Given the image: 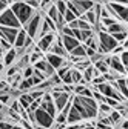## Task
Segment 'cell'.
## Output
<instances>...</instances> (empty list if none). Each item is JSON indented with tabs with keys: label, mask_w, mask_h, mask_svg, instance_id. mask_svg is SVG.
I'll return each mask as SVG.
<instances>
[{
	"label": "cell",
	"mask_w": 128,
	"mask_h": 129,
	"mask_svg": "<svg viewBox=\"0 0 128 129\" xmlns=\"http://www.w3.org/2000/svg\"><path fill=\"white\" fill-rule=\"evenodd\" d=\"M71 105H73V108L77 109V112L80 114L83 121H94L97 118V106H99V103L94 99L73 95L71 97Z\"/></svg>",
	"instance_id": "obj_1"
},
{
	"label": "cell",
	"mask_w": 128,
	"mask_h": 129,
	"mask_svg": "<svg viewBox=\"0 0 128 129\" xmlns=\"http://www.w3.org/2000/svg\"><path fill=\"white\" fill-rule=\"evenodd\" d=\"M9 9L15 15V19L19 20L20 26H23L34 14V9H31L25 2H9Z\"/></svg>",
	"instance_id": "obj_2"
},
{
	"label": "cell",
	"mask_w": 128,
	"mask_h": 129,
	"mask_svg": "<svg viewBox=\"0 0 128 129\" xmlns=\"http://www.w3.org/2000/svg\"><path fill=\"white\" fill-rule=\"evenodd\" d=\"M43 15L45 14H42L39 9L37 11H34V14L31 15V19L22 26V29L26 32V36L29 37V39H33L34 42H36V39H37V34H39V29H40V25H42V22H43Z\"/></svg>",
	"instance_id": "obj_3"
},
{
	"label": "cell",
	"mask_w": 128,
	"mask_h": 129,
	"mask_svg": "<svg viewBox=\"0 0 128 129\" xmlns=\"http://www.w3.org/2000/svg\"><path fill=\"white\" fill-rule=\"evenodd\" d=\"M105 8L108 9L111 19H114L116 22L119 23H125L126 25V20H128V6L126 3H119V2H108V3H103Z\"/></svg>",
	"instance_id": "obj_4"
},
{
	"label": "cell",
	"mask_w": 128,
	"mask_h": 129,
	"mask_svg": "<svg viewBox=\"0 0 128 129\" xmlns=\"http://www.w3.org/2000/svg\"><path fill=\"white\" fill-rule=\"evenodd\" d=\"M97 37V52L102 55H111L113 49L117 46V43L114 42V39L111 37L110 34H106L105 31H100L96 34Z\"/></svg>",
	"instance_id": "obj_5"
},
{
	"label": "cell",
	"mask_w": 128,
	"mask_h": 129,
	"mask_svg": "<svg viewBox=\"0 0 128 129\" xmlns=\"http://www.w3.org/2000/svg\"><path fill=\"white\" fill-rule=\"evenodd\" d=\"M0 26H6V28H14V29H20V23L15 19V15L12 14V11L9 9V6L0 14Z\"/></svg>",
	"instance_id": "obj_6"
},
{
	"label": "cell",
	"mask_w": 128,
	"mask_h": 129,
	"mask_svg": "<svg viewBox=\"0 0 128 129\" xmlns=\"http://www.w3.org/2000/svg\"><path fill=\"white\" fill-rule=\"evenodd\" d=\"M40 109H43L48 115H51L53 118L57 115V111H56V106H54V102H53V99H51V95H50V92H45L43 94V97H42V100H40V106H39Z\"/></svg>",
	"instance_id": "obj_7"
},
{
	"label": "cell",
	"mask_w": 128,
	"mask_h": 129,
	"mask_svg": "<svg viewBox=\"0 0 128 129\" xmlns=\"http://www.w3.org/2000/svg\"><path fill=\"white\" fill-rule=\"evenodd\" d=\"M43 58H45V61H46L48 64H50V66H51L54 71L60 69L62 66H65V64L68 63L65 58L57 57V55H54V54H43Z\"/></svg>",
	"instance_id": "obj_8"
},
{
	"label": "cell",
	"mask_w": 128,
	"mask_h": 129,
	"mask_svg": "<svg viewBox=\"0 0 128 129\" xmlns=\"http://www.w3.org/2000/svg\"><path fill=\"white\" fill-rule=\"evenodd\" d=\"M46 54H54V55H57V57H62V58H68V52L63 49V46H62V43H60V39H59V34H57V37H56V42L51 45V48L48 49V52Z\"/></svg>",
	"instance_id": "obj_9"
},
{
	"label": "cell",
	"mask_w": 128,
	"mask_h": 129,
	"mask_svg": "<svg viewBox=\"0 0 128 129\" xmlns=\"http://www.w3.org/2000/svg\"><path fill=\"white\" fill-rule=\"evenodd\" d=\"M19 29H14V28H6V26H0V39L6 40L11 46L14 45L15 36H17Z\"/></svg>",
	"instance_id": "obj_10"
},
{
	"label": "cell",
	"mask_w": 128,
	"mask_h": 129,
	"mask_svg": "<svg viewBox=\"0 0 128 129\" xmlns=\"http://www.w3.org/2000/svg\"><path fill=\"white\" fill-rule=\"evenodd\" d=\"M59 39H60V43L63 46V49H65L68 54L74 49V48H77L79 45H82V43H79L74 37H70V36H59Z\"/></svg>",
	"instance_id": "obj_11"
},
{
	"label": "cell",
	"mask_w": 128,
	"mask_h": 129,
	"mask_svg": "<svg viewBox=\"0 0 128 129\" xmlns=\"http://www.w3.org/2000/svg\"><path fill=\"white\" fill-rule=\"evenodd\" d=\"M33 68H34L36 71H39V72L45 74L48 78H50L51 75H54V74H56V71H54V69L50 66V64L45 61V58H42V60H39L37 63H34V64H33Z\"/></svg>",
	"instance_id": "obj_12"
},
{
	"label": "cell",
	"mask_w": 128,
	"mask_h": 129,
	"mask_svg": "<svg viewBox=\"0 0 128 129\" xmlns=\"http://www.w3.org/2000/svg\"><path fill=\"white\" fill-rule=\"evenodd\" d=\"M15 61H17V57H15V49H14V48H11V49H8L6 52H3V55H2V64L5 66V69L9 68V66H12Z\"/></svg>",
	"instance_id": "obj_13"
},
{
	"label": "cell",
	"mask_w": 128,
	"mask_h": 129,
	"mask_svg": "<svg viewBox=\"0 0 128 129\" xmlns=\"http://www.w3.org/2000/svg\"><path fill=\"white\" fill-rule=\"evenodd\" d=\"M73 95H79V97H87V99H93V91L90 86L85 85H76L73 86Z\"/></svg>",
	"instance_id": "obj_14"
},
{
	"label": "cell",
	"mask_w": 128,
	"mask_h": 129,
	"mask_svg": "<svg viewBox=\"0 0 128 129\" xmlns=\"http://www.w3.org/2000/svg\"><path fill=\"white\" fill-rule=\"evenodd\" d=\"M111 86H113L122 97H123V99H126V77H120V78H117L116 80V82H113V83H111Z\"/></svg>",
	"instance_id": "obj_15"
},
{
	"label": "cell",
	"mask_w": 128,
	"mask_h": 129,
	"mask_svg": "<svg viewBox=\"0 0 128 129\" xmlns=\"http://www.w3.org/2000/svg\"><path fill=\"white\" fill-rule=\"evenodd\" d=\"M19 102V105H20V108L23 109V111H26L28 108H29V105L33 103V102H36V100H33V97L29 95V92H22L17 99H15Z\"/></svg>",
	"instance_id": "obj_16"
},
{
	"label": "cell",
	"mask_w": 128,
	"mask_h": 129,
	"mask_svg": "<svg viewBox=\"0 0 128 129\" xmlns=\"http://www.w3.org/2000/svg\"><path fill=\"white\" fill-rule=\"evenodd\" d=\"M26 39H28V36H26V32L20 28L19 29V32H17V36H15V40H14V45H12V48H23L25 46V42H26Z\"/></svg>",
	"instance_id": "obj_17"
},
{
	"label": "cell",
	"mask_w": 128,
	"mask_h": 129,
	"mask_svg": "<svg viewBox=\"0 0 128 129\" xmlns=\"http://www.w3.org/2000/svg\"><path fill=\"white\" fill-rule=\"evenodd\" d=\"M105 32H106V34H110V36L111 34H117V32H126V25L116 22V23H113L111 26H108L105 29Z\"/></svg>",
	"instance_id": "obj_18"
},
{
	"label": "cell",
	"mask_w": 128,
	"mask_h": 129,
	"mask_svg": "<svg viewBox=\"0 0 128 129\" xmlns=\"http://www.w3.org/2000/svg\"><path fill=\"white\" fill-rule=\"evenodd\" d=\"M68 55H71V57H74V58H79V60L88 58V57H87V52H85V46H83V45H79L77 48H74V49H73Z\"/></svg>",
	"instance_id": "obj_19"
},
{
	"label": "cell",
	"mask_w": 128,
	"mask_h": 129,
	"mask_svg": "<svg viewBox=\"0 0 128 129\" xmlns=\"http://www.w3.org/2000/svg\"><path fill=\"white\" fill-rule=\"evenodd\" d=\"M70 74H71V82H73V86H76V85H83L82 72H79L77 69L71 68V69H70Z\"/></svg>",
	"instance_id": "obj_20"
},
{
	"label": "cell",
	"mask_w": 128,
	"mask_h": 129,
	"mask_svg": "<svg viewBox=\"0 0 128 129\" xmlns=\"http://www.w3.org/2000/svg\"><path fill=\"white\" fill-rule=\"evenodd\" d=\"M93 66H94V69L97 71V72H99L100 75H103V74L110 72V68H108V64H106L105 58H103L102 61H96V63H93Z\"/></svg>",
	"instance_id": "obj_21"
},
{
	"label": "cell",
	"mask_w": 128,
	"mask_h": 129,
	"mask_svg": "<svg viewBox=\"0 0 128 129\" xmlns=\"http://www.w3.org/2000/svg\"><path fill=\"white\" fill-rule=\"evenodd\" d=\"M43 58V54L42 52H39V51H31L29 54H28V60H29V64L33 66L34 63H37L39 60H42Z\"/></svg>",
	"instance_id": "obj_22"
},
{
	"label": "cell",
	"mask_w": 128,
	"mask_h": 129,
	"mask_svg": "<svg viewBox=\"0 0 128 129\" xmlns=\"http://www.w3.org/2000/svg\"><path fill=\"white\" fill-rule=\"evenodd\" d=\"M85 48H88V49H93V51H96L97 52V37H96V34L93 36V37H90L85 43H82Z\"/></svg>",
	"instance_id": "obj_23"
},
{
	"label": "cell",
	"mask_w": 128,
	"mask_h": 129,
	"mask_svg": "<svg viewBox=\"0 0 128 129\" xmlns=\"http://www.w3.org/2000/svg\"><path fill=\"white\" fill-rule=\"evenodd\" d=\"M88 66H91V61H90V58H83V60H80V61H79V63H76L74 64V69H77L79 72H83Z\"/></svg>",
	"instance_id": "obj_24"
},
{
	"label": "cell",
	"mask_w": 128,
	"mask_h": 129,
	"mask_svg": "<svg viewBox=\"0 0 128 129\" xmlns=\"http://www.w3.org/2000/svg\"><path fill=\"white\" fill-rule=\"evenodd\" d=\"M14 99H12V97H11V94L9 92H3V94H0V103H2L3 106H9V103L12 102Z\"/></svg>",
	"instance_id": "obj_25"
},
{
	"label": "cell",
	"mask_w": 128,
	"mask_h": 129,
	"mask_svg": "<svg viewBox=\"0 0 128 129\" xmlns=\"http://www.w3.org/2000/svg\"><path fill=\"white\" fill-rule=\"evenodd\" d=\"M111 37L114 39L117 45H123L126 42V32H117V34H111Z\"/></svg>",
	"instance_id": "obj_26"
},
{
	"label": "cell",
	"mask_w": 128,
	"mask_h": 129,
	"mask_svg": "<svg viewBox=\"0 0 128 129\" xmlns=\"http://www.w3.org/2000/svg\"><path fill=\"white\" fill-rule=\"evenodd\" d=\"M54 6H56L57 12L63 17V14H65V11H67V2H63V0H59V2H54Z\"/></svg>",
	"instance_id": "obj_27"
},
{
	"label": "cell",
	"mask_w": 128,
	"mask_h": 129,
	"mask_svg": "<svg viewBox=\"0 0 128 129\" xmlns=\"http://www.w3.org/2000/svg\"><path fill=\"white\" fill-rule=\"evenodd\" d=\"M76 23H77V29H79V31H88V29H93L83 19H77Z\"/></svg>",
	"instance_id": "obj_28"
},
{
	"label": "cell",
	"mask_w": 128,
	"mask_h": 129,
	"mask_svg": "<svg viewBox=\"0 0 128 129\" xmlns=\"http://www.w3.org/2000/svg\"><path fill=\"white\" fill-rule=\"evenodd\" d=\"M77 17H76V15L71 12V11H65V14H63V22H65V25H68V23H71V22H74Z\"/></svg>",
	"instance_id": "obj_29"
},
{
	"label": "cell",
	"mask_w": 128,
	"mask_h": 129,
	"mask_svg": "<svg viewBox=\"0 0 128 129\" xmlns=\"http://www.w3.org/2000/svg\"><path fill=\"white\" fill-rule=\"evenodd\" d=\"M33 72H34V68H33V66L29 64V66H26V68H25V69L20 72V75H22V78H31Z\"/></svg>",
	"instance_id": "obj_30"
},
{
	"label": "cell",
	"mask_w": 128,
	"mask_h": 129,
	"mask_svg": "<svg viewBox=\"0 0 128 129\" xmlns=\"http://www.w3.org/2000/svg\"><path fill=\"white\" fill-rule=\"evenodd\" d=\"M117 58H119V61L122 63V66L126 69V66H128V52H126V51H123L120 55H117Z\"/></svg>",
	"instance_id": "obj_31"
},
{
	"label": "cell",
	"mask_w": 128,
	"mask_h": 129,
	"mask_svg": "<svg viewBox=\"0 0 128 129\" xmlns=\"http://www.w3.org/2000/svg\"><path fill=\"white\" fill-rule=\"evenodd\" d=\"M25 3H26V5H28V6H29L31 9L37 11V9H39V3H40V2H39V0H26Z\"/></svg>",
	"instance_id": "obj_32"
},
{
	"label": "cell",
	"mask_w": 128,
	"mask_h": 129,
	"mask_svg": "<svg viewBox=\"0 0 128 129\" xmlns=\"http://www.w3.org/2000/svg\"><path fill=\"white\" fill-rule=\"evenodd\" d=\"M12 126H14V123H11V121H6V120L0 121V129H11Z\"/></svg>",
	"instance_id": "obj_33"
},
{
	"label": "cell",
	"mask_w": 128,
	"mask_h": 129,
	"mask_svg": "<svg viewBox=\"0 0 128 129\" xmlns=\"http://www.w3.org/2000/svg\"><path fill=\"white\" fill-rule=\"evenodd\" d=\"M9 6V2H5V0H0V14H2L6 8Z\"/></svg>",
	"instance_id": "obj_34"
},
{
	"label": "cell",
	"mask_w": 128,
	"mask_h": 129,
	"mask_svg": "<svg viewBox=\"0 0 128 129\" xmlns=\"http://www.w3.org/2000/svg\"><path fill=\"white\" fill-rule=\"evenodd\" d=\"M5 71V66H3V64H2V61H0V74H2Z\"/></svg>",
	"instance_id": "obj_35"
},
{
	"label": "cell",
	"mask_w": 128,
	"mask_h": 129,
	"mask_svg": "<svg viewBox=\"0 0 128 129\" xmlns=\"http://www.w3.org/2000/svg\"><path fill=\"white\" fill-rule=\"evenodd\" d=\"M0 54H3V51H2V48H0Z\"/></svg>",
	"instance_id": "obj_36"
},
{
	"label": "cell",
	"mask_w": 128,
	"mask_h": 129,
	"mask_svg": "<svg viewBox=\"0 0 128 129\" xmlns=\"http://www.w3.org/2000/svg\"><path fill=\"white\" fill-rule=\"evenodd\" d=\"M2 55H3V54H0V61H2Z\"/></svg>",
	"instance_id": "obj_37"
}]
</instances>
